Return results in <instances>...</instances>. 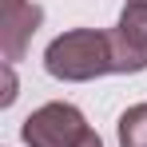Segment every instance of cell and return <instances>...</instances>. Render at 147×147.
<instances>
[{"label": "cell", "instance_id": "obj_8", "mask_svg": "<svg viewBox=\"0 0 147 147\" xmlns=\"http://www.w3.org/2000/svg\"><path fill=\"white\" fill-rule=\"evenodd\" d=\"M76 147H103V139H99L96 131L88 127V135H84V139H80V143H76Z\"/></svg>", "mask_w": 147, "mask_h": 147}, {"label": "cell", "instance_id": "obj_9", "mask_svg": "<svg viewBox=\"0 0 147 147\" xmlns=\"http://www.w3.org/2000/svg\"><path fill=\"white\" fill-rule=\"evenodd\" d=\"M20 4H28V0H4V8H20Z\"/></svg>", "mask_w": 147, "mask_h": 147}, {"label": "cell", "instance_id": "obj_10", "mask_svg": "<svg viewBox=\"0 0 147 147\" xmlns=\"http://www.w3.org/2000/svg\"><path fill=\"white\" fill-rule=\"evenodd\" d=\"M127 4H147V0H127Z\"/></svg>", "mask_w": 147, "mask_h": 147}, {"label": "cell", "instance_id": "obj_3", "mask_svg": "<svg viewBox=\"0 0 147 147\" xmlns=\"http://www.w3.org/2000/svg\"><path fill=\"white\" fill-rule=\"evenodd\" d=\"M40 20H44V8H40L36 0L0 12V48H4V64L24 60V52H28V44H32V36H36V28H40Z\"/></svg>", "mask_w": 147, "mask_h": 147}, {"label": "cell", "instance_id": "obj_7", "mask_svg": "<svg viewBox=\"0 0 147 147\" xmlns=\"http://www.w3.org/2000/svg\"><path fill=\"white\" fill-rule=\"evenodd\" d=\"M16 99V72H12V64H4V96H0V103L8 107Z\"/></svg>", "mask_w": 147, "mask_h": 147}, {"label": "cell", "instance_id": "obj_5", "mask_svg": "<svg viewBox=\"0 0 147 147\" xmlns=\"http://www.w3.org/2000/svg\"><path fill=\"white\" fill-rule=\"evenodd\" d=\"M119 147H147V103H131L115 123Z\"/></svg>", "mask_w": 147, "mask_h": 147}, {"label": "cell", "instance_id": "obj_6", "mask_svg": "<svg viewBox=\"0 0 147 147\" xmlns=\"http://www.w3.org/2000/svg\"><path fill=\"white\" fill-rule=\"evenodd\" d=\"M115 28H119L127 40H135V44L147 48V4H123L119 24H115Z\"/></svg>", "mask_w": 147, "mask_h": 147}, {"label": "cell", "instance_id": "obj_1", "mask_svg": "<svg viewBox=\"0 0 147 147\" xmlns=\"http://www.w3.org/2000/svg\"><path fill=\"white\" fill-rule=\"evenodd\" d=\"M44 68L52 80L64 84H88L96 76L111 72V44L107 32L99 28H72L64 36H56L44 52Z\"/></svg>", "mask_w": 147, "mask_h": 147}, {"label": "cell", "instance_id": "obj_4", "mask_svg": "<svg viewBox=\"0 0 147 147\" xmlns=\"http://www.w3.org/2000/svg\"><path fill=\"white\" fill-rule=\"evenodd\" d=\"M107 44H111V72L119 76H135V72H147V48L127 40L119 28L107 32Z\"/></svg>", "mask_w": 147, "mask_h": 147}, {"label": "cell", "instance_id": "obj_2", "mask_svg": "<svg viewBox=\"0 0 147 147\" xmlns=\"http://www.w3.org/2000/svg\"><path fill=\"white\" fill-rule=\"evenodd\" d=\"M84 135H88L84 111L76 103H64V99L36 107L20 127V139L28 147H76Z\"/></svg>", "mask_w": 147, "mask_h": 147}]
</instances>
